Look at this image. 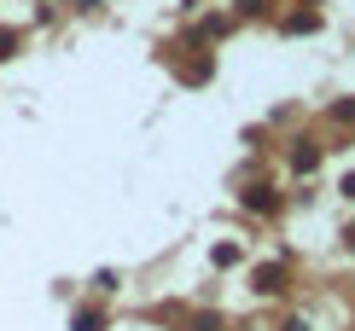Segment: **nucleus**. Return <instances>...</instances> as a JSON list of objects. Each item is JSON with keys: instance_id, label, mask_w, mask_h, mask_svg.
<instances>
[{"instance_id": "f257e3e1", "label": "nucleus", "mask_w": 355, "mask_h": 331, "mask_svg": "<svg viewBox=\"0 0 355 331\" xmlns=\"http://www.w3.org/2000/svg\"><path fill=\"white\" fill-rule=\"evenodd\" d=\"M239 204L250 209V215H279V204H286V198H279V192H274V180H250Z\"/></svg>"}, {"instance_id": "f03ea898", "label": "nucleus", "mask_w": 355, "mask_h": 331, "mask_svg": "<svg viewBox=\"0 0 355 331\" xmlns=\"http://www.w3.org/2000/svg\"><path fill=\"white\" fill-rule=\"evenodd\" d=\"M250 291H257V296H279V291H286V267H279V262H262L257 274H250Z\"/></svg>"}, {"instance_id": "7ed1b4c3", "label": "nucleus", "mask_w": 355, "mask_h": 331, "mask_svg": "<svg viewBox=\"0 0 355 331\" xmlns=\"http://www.w3.org/2000/svg\"><path fill=\"white\" fill-rule=\"evenodd\" d=\"M291 169H297V175H315V169H320V145H315V140H297V145H291Z\"/></svg>"}, {"instance_id": "20e7f679", "label": "nucleus", "mask_w": 355, "mask_h": 331, "mask_svg": "<svg viewBox=\"0 0 355 331\" xmlns=\"http://www.w3.org/2000/svg\"><path fill=\"white\" fill-rule=\"evenodd\" d=\"M309 29H320V12H291L286 18V35H309Z\"/></svg>"}, {"instance_id": "39448f33", "label": "nucleus", "mask_w": 355, "mask_h": 331, "mask_svg": "<svg viewBox=\"0 0 355 331\" xmlns=\"http://www.w3.org/2000/svg\"><path fill=\"white\" fill-rule=\"evenodd\" d=\"M70 325H76V331H105V314H99V308H76Z\"/></svg>"}, {"instance_id": "423d86ee", "label": "nucleus", "mask_w": 355, "mask_h": 331, "mask_svg": "<svg viewBox=\"0 0 355 331\" xmlns=\"http://www.w3.org/2000/svg\"><path fill=\"white\" fill-rule=\"evenodd\" d=\"M187 331H221V314H192Z\"/></svg>"}, {"instance_id": "0eeeda50", "label": "nucleus", "mask_w": 355, "mask_h": 331, "mask_svg": "<svg viewBox=\"0 0 355 331\" xmlns=\"http://www.w3.org/2000/svg\"><path fill=\"white\" fill-rule=\"evenodd\" d=\"M181 76H187V82H204V76H210V58H192V64L181 70Z\"/></svg>"}, {"instance_id": "6e6552de", "label": "nucleus", "mask_w": 355, "mask_h": 331, "mask_svg": "<svg viewBox=\"0 0 355 331\" xmlns=\"http://www.w3.org/2000/svg\"><path fill=\"white\" fill-rule=\"evenodd\" d=\"M239 262V244H216V267H233Z\"/></svg>"}, {"instance_id": "1a4fd4ad", "label": "nucleus", "mask_w": 355, "mask_h": 331, "mask_svg": "<svg viewBox=\"0 0 355 331\" xmlns=\"http://www.w3.org/2000/svg\"><path fill=\"white\" fill-rule=\"evenodd\" d=\"M332 116H338V123H355V99H344V105H332Z\"/></svg>"}, {"instance_id": "9d476101", "label": "nucleus", "mask_w": 355, "mask_h": 331, "mask_svg": "<svg viewBox=\"0 0 355 331\" xmlns=\"http://www.w3.org/2000/svg\"><path fill=\"white\" fill-rule=\"evenodd\" d=\"M239 12H245V18H262L268 6H262V0H239Z\"/></svg>"}, {"instance_id": "9b49d317", "label": "nucleus", "mask_w": 355, "mask_h": 331, "mask_svg": "<svg viewBox=\"0 0 355 331\" xmlns=\"http://www.w3.org/2000/svg\"><path fill=\"white\" fill-rule=\"evenodd\" d=\"M12 47H18V35H6V29H0V58H12Z\"/></svg>"}, {"instance_id": "f8f14e48", "label": "nucleus", "mask_w": 355, "mask_h": 331, "mask_svg": "<svg viewBox=\"0 0 355 331\" xmlns=\"http://www.w3.org/2000/svg\"><path fill=\"white\" fill-rule=\"evenodd\" d=\"M344 198H355V175H344Z\"/></svg>"}, {"instance_id": "ddd939ff", "label": "nucleus", "mask_w": 355, "mask_h": 331, "mask_svg": "<svg viewBox=\"0 0 355 331\" xmlns=\"http://www.w3.org/2000/svg\"><path fill=\"white\" fill-rule=\"evenodd\" d=\"M286 331H309V320H286Z\"/></svg>"}, {"instance_id": "4468645a", "label": "nucleus", "mask_w": 355, "mask_h": 331, "mask_svg": "<svg viewBox=\"0 0 355 331\" xmlns=\"http://www.w3.org/2000/svg\"><path fill=\"white\" fill-rule=\"evenodd\" d=\"M344 238H349V250H355V227H349V233H344Z\"/></svg>"}, {"instance_id": "2eb2a0df", "label": "nucleus", "mask_w": 355, "mask_h": 331, "mask_svg": "<svg viewBox=\"0 0 355 331\" xmlns=\"http://www.w3.org/2000/svg\"><path fill=\"white\" fill-rule=\"evenodd\" d=\"M76 6H99V0H76Z\"/></svg>"}]
</instances>
